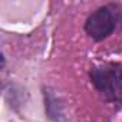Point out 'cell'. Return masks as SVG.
Returning <instances> with one entry per match:
<instances>
[{
	"label": "cell",
	"mask_w": 122,
	"mask_h": 122,
	"mask_svg": "<svg viewBox=\"0 0 122 122\" xmlns=\"http://www.w3.org/2000/svg\"><path fill=\"white\" fill-rule=\"evenodd\" d=\"M88 79L102 101L111 103L116 111L122 109V63L103 62L92 65Z\"/></svg>",
	"instance_id": "obj_1"
},
{
	"label": "cell",
	"mask_w": 122,
	"mask_h": 122,
	"mask_svg": "<svg viewBox=\"0 0 122 122\" xmlns=\"http://www.w3.org/2000/svg\"><path fill=\"white\" fill-rule=\"evenodd\" d=\"M122 27V5L108 3L99 6L88 15L83 23L85 35L99 43L109 39L118 29Z\"/></svg>",
	"instance_id": "obj_2"
},
{
	"label": "cell",
	"mask_w": 122,
	"mask_h": 122,
	"mask_svg": "<svg viewBox=\"0 0 122 122\" xmlns=\"http://www.w3.org/2000/svg\"><path fill=\"white\" fill-rule=\"evenodd\" d=\"M42 96H43V108L45 115L50 122H68L66 112H65V103L56 92L47 86L42 85Z\"/></svg>",
	"instance_id": "obj_3"
},
{
	"label": "cell",
	"mask_w": 122,
	"mask_h": 122,
	"mask_svg": "<svg viewBox=\"0 0 122 122\" xmlns=\"http://www.w3.org/2000/svg\"><path fill=\"white\" fill-rule=\"evenodd\" d=\"M0 59H2V66H0V69H5V66H6V57H5V55L2 53V56H0Z\"/></svg>",
	"instance_id": "obj_4"
}]
</instances>
